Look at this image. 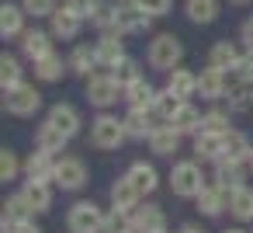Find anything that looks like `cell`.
<instances>
[{
    "mask_svg": "<svg viewBox=\"0 0 253 233\" xmlns=\"http://www.w3.org/2000/svg\"><path fill=\"white\" fill-rule=\"evenodd\" d=\"M232 4H250V0H232Z\"/></svg>",
    "mask_w": 253,
    "mask_h": 233,
    "instance_id": "816d5d0a",
    "label": "cell"
},
{
    "mask_svg": "<svg viewBox=\"0 0 253 233\" xmlns=\"http://www.w3.org/2000/svg\"><path fill=\"white\" fill-rule=\"evenodd\" d=\"M225 205H229V191H225V188H218V184L201 188V195H198V209H201L205 216H218Z\"/></svg>",
    "mask_w": 253,
    "mask_h": 233,
    "instance_id": "d6986e66",
    "label": "cell"
},
{
    "mask_svg": "<svg viewBox=\"0 0 253 233\" xmlns=\"http://www.w3.org/2000/svg\"><path fill=\"white\" fill-rule=\"evenodd\" d=\"M222 146H225V132H194V153L201 160H222Z\"/></svg>",
    "mask_w": 253,
    "mask_h": 233,
    "instance_id": "4fadbf2b",
    "label": "cell"
},
{
    "mask_svg": "<svg viewBox=\"0 0 253 233\" xmlns=\"http://www.w3.org/2000/svg\"><path fill=\"white\" fill-rule=\"evenodd\" d=\"M90 25L101 28V35H104V32H122V28H118V11H115L111 4H104V0H97V7H94V14H90Z\"/></svg>",
    "mask_w": 253,
    "mask_h": 233,
    "instance_id": "836d02e7",
    "label": "cell"
},
{
    "mask_svg": "<svg viewBox=\"0 0 253 233\" xmlns=\"http://www.w3.org/2000/svg\"><path fill=\"white\" fill-rule=\"evenodd\" d=\"M18 84H21V63L4 53V56H0V87L11 91V87H18Z\"/></svg>",
    "mask_w": 253,
    "mask_h": 233,
    "instance_id": "74e56055",
    "label": "cell"
},
{
    "mask_svg": "<svg viewBox=\"0 0 253 233\" xmlns=\"http://www.w3.org/2000/svg\"><path fill=\"white\" fill-rule=\"evenodd\" d=\"M49 21H52V35H56V39H77V35H80V25H84V18H80L77 11H70L66 4L56 7V14H52Z\"/></svg>",
    "mask_w": 253,
    "mask_h": 233,
    "instance_id": "8fae6325",
    "label": "cell"
},
{
    "mask_svg": "<svg viewBox=\"0 0 253 233\" xmlns=\"http://www.w3.org/2000/svg\"><path fill=\"white\" fill-rule=\"evenodd\" d=\"M132 233H167V219L156 205L135 209L132 212Z\"/></svg>",
    "mask_w": 253,
    "mask_h": 233,
    "instance_id": "7c38bea8",
    "label": "cell"
},
{
    "mask_svg": "<svg viewBox=\"0 0 253 233\" xmlns=\"http://www.w3.org/2000/svg\"><path fill=\"white\" fill-rule=\"evenodd\" d=\"M153 129H156V125H153V118H149L146 108H132V112L125 115V132H128V136H139V139H142V136H153Z\"/></svg>",
    "mask_w": 253,
    "mask_h": 233,
    "instance_id": "1f68e13d",
    "label": "cell"
},
{
    "mask_svg": "<svg viewBox=\"0 0 253 233\" xmlns=\"http://www.w3.org/2000/svg\"><path fill=\"white\" fill-rule=\"evenodd\" d=\"M45 122H52L56 129H63L66 136H77V129H80V115H77V108L73 105H56L52 112H49V118Z\"/></svg>",
    "mask_w": 253,
    "mask_h": 233,
    "instance_id": "44dd1931",
    "label": "cell"
},
{
    "mask_svg": "<svg viewBox=\"0 0 253 233\" xmlns=\"http://www.w3.org/2000/svg\"><path fill=\"white\" fill-rule=\"evenodd\" d=\"M25 171H28V177H35V181H49V177H56V164H52V153H49V150H35V153L28 157Z\"/></svg>",
    "mask_w": 253,
    "mask_h": 233,
    "instance_id": "ac0fdd59",
    "label": "cell"
},
{
    "mask_svg": "<svg viewBox=\"0 0 253 233\" xmlns=\"http://www.w3.org/2000/svg\"><path fill=\"white\" fill-rule=\"evenodd\" d=\"M139 4L146 7V14H153V18H163V14L170 11V4H173V0H139Z\"/></svg>",
    "mask_w": 253,
    "mask_h": 233,
    "instance_id": "f6af8a7d",
    "label": "cell"
},
{
    "mask_svg": "<svg viewBox=\"0 0 253 233\" xmlns=\"http://www.w3.org/2000/svg\"><path fill=\"white\" fill-rule=\"evenodd\" d=\"M215 184H218V188H225L229 195H232L236 188H243V171H239V164H232V160H218Z\"/></svg>",
    "mask_w": 253,
    "mask_h": 233,
    "instance_id": "83f0119b",
    "label": "cell"
},
{
    "mask_svg": "<svg viewBox=\"0 0 253 233\" xmlns=\"http://www.w3.org/2000/svg\"><path fill=\"white\" fill-rule=\"evenodd\" d=\"M115 11H118V28H122V32H128V35L146 32V28H149V21H153V14H146V7L139 4V0H122Z\"/></svg>",
    "mask_w": 253,
    "mask_h": 233,
    "instance_id": "8992f818",
    "label": "cell"
},
{
    "mask_svg": "<svg viewBox=\"0 0 253 233\" xmlns=\"http://www.w3.org/2000/svg\"><path fill=\"white\" fill-rule=\"evenodd\" d=\"M104 233H132V219H128V212H111L108 219H104Z\"/></svg>",
    "mask_w": 253,
    "mask_h": 233,
    "instance_id": "60d3db41",
    "label": "cell"
},
{
    "mask_svg": "<svg viewBox=\"0 0 253 233\" xmlns=\"http://www.w3.org/2000/svg\"><path fill=\"white\" fill-rule=\"evenodd\" d=\"M229 212L236 216V219H253V188H236L232 195H229Z\"/></svg>",
    "mask_w": 253,
    "mask_h": 233,
    "instance_id": "d6a6232c",
    "label": "cell"
},
{
    "mask_svg": "<svg viewBox=\"0 0 253 233\" xmlns=\"http://www.w3.org/2000/svg\"><path fill=\"white\" fill-rule=\"evenodd\" d=\"M180 233H201L198 226H180Z\"/></svg>",
    "mask_w": 253,
    "mask_h": 233,
    "instance_id": "f907efd6",
    "label": "cell"
},
{
    "mask_svg": "<svg viewBox=\"0 0 253 233\" xmlns=\"http://www.w3.org/2000/svg\"><path fill=\"white\" fill-rule=\"evenodd\" d=\"M180 59H184V46H180V39L177 35H170V32H163V35H156L153 42H149V66H156V70H177L180 66Z\"/></svg>",
    "mask_w": 253,
    "mask_h": 233,
    "instance_id": "6da1fadb",
    "label": "cell"
},
{
    "mask_svg": "<svg viewBox=\"0 0 253 233\" xmlns=\"http://www.w3.org/2000/svg\"><path fill=\"white\" fill-rule=\"evenodd\" d=\"M201 122H205V115H201L194 105H187V101H184V105H180V112L170 118V125H173L180 136H184V132H201Z\"/></svg>",
    "mask_w": 253,
    "mask_h": 233,
    "instance_id": "7402d4cb",
    "label": "cell"
},
{
    "mask_svg": "<svg viewBox=\"0 0 253 233\" xmlns=\"http://www.w3.org/2000/svg\"><path fill=\"white\" fill-rule=\"evenodd\" d=\"M167 87H170L177 98L187 101V98L198 91V77H194L191 70H180V66H177V70H170V84H167Z\"/></svg>",
    "mask_w": 253,
    "mask_h": 233,
    "instance_id": "4dcf8cb0",
    "label": "cell"
},
{
    "mask_svg": "<svg viewBox=\"0 0 253 233\" xmlns=\"http://www.w3.org/2000/svg\"><path fill=\"white\" fill-rule=\"evenodd\" d=\"M225 94H229V105H232L236 112H243V108H250V105H253V94H250V84H246V80H239V84H236V87H229Z\"/></svg>",
    "mask_w": 253,
    "mask_h": 233,
    "instance_id": "ab89813d",
    "label": "cell"
},
{
    "mask_svg": "<svg viewBox=\"0 0 253 233\" xmlns=\"http://www.w3.org/2000/svg\"><path fill=\"white\" fill-rule=\"evenodd\" d=\"M118 91H122V84H118L111 73H97V77L87 80V101L97 105V108L115 105V101H118Z\"/></svg>",
    "mask_w": 253,
    "mask_h": 233,
    "instance_id": "52a82bcc",
    "label": "cell"
},
{
    "mask_svg": "<svg viewBox=\"0 0 253 233\" xmlns=\"http://www.w3.org/2000/svg\"><path fill=\"white\" fill-rule=\"evenodd\" d=\"M184 11L194 25H211L218 18V0H187Z\"/></svg>",
    "mask_w": 253,
    "mask_h": 233,
    "instance_id": "cb8c5ba5",
    "label": "cell"
},
{
    "mask_svg": "<svg viewBox=\"0 0 253 233\" xmlns=\"http://www.w3.org/2000/svg\"><path fill=\"white\" fill-rule=\"evenodd\" d=\"M180 105H184V98H177L170 87L167 91H156V101H153V112L163 118V122H170L177 112H180Z\"/></svg>",
    "mask_w": 253,
    "mask_h": 233,
    "instance_id": "d590c367",
    "label": "cell"
},
{
    "mask_svg": "<svg viewBox=\"0 0 253 233\" xmlns=\"http://www.w3.org/2000/svg\"><path fill=\"white\" fill-rule=\"evenodd\" d=\"M125 136H128V132H125V122H118V118H111V115H101V118L90 125V143H94L97 150H115Z\"/></svg>",
    "mask_w": 253,
    "mask_h": 233,
    "instance_id": "5b68a950",
    "label": "cell"
},
{
    "mask_svg": "<svg viewBox=\"0 0 253 233\" xmlns=\"http://www.w3.org/2000/svg\"><path fill=\"white\" fill-rule=\"evenodd\" d=\"M250 153H253V146L246 143V136H243V132H225V146H222V160H232V164H243V160H250Z\"/></svg>",
    "mask_w": 253,
    "mask_h": 233,
    "instance_id": "603a6c76",
    "label": "cell"
},
{
    "mask_svg": "<svg viewBox=\"0 0 253 233\" xmlns=\"http://www.w3.org/2000/svg\"><path fill=\"white\" fill-rule=\"evenodd\" d=\"M243 56H239V49L225 39V42H215L211 46V53H208V63L211 66H218V70H236V63H239Z\"/></svg>",
    "mask_w": 253,
    "mask_h": 233,
    "instance_id": "ffe728a7",
    "label": "cell"
},
{
    "mask_svg": "<svg viewBox=\"0 0 253 233\" xmlns=\"http://www.w3.org/2000/svg\"><path fill=\"white\" fill-rule=\"evenodd\" d=\"M66 7H70V11H77V14L87 21V18L94 14V7H97V0H66Z\"/></svg>",
    "mask_w": 253,
    "mask_h": 233,
    "instance_id": "bcb514c9",
    "label": "cell"
},
{
    "mask_svg": "<svg viewBox=\"0 0 253 233\" xmlns=\"http://www.w3.org/2000/svg\"><path fill=\"white\" fill-rule=\"evenodd\" d=\"M225 233H243V230H225Z\"/></svg>",
    "mask_w": 253,
    "mask_h": 233,
    "instance_id": "f5cc1de1",
    "label": "cell"
},
{
    "mask_svg": "<svg viewBox=\"0 0 253 233\" xmlns=\"http://www.w3.org/2000/svg\"><path fill=\"white\" fill-rule=\"evenodd\" d=\"M4 233H42L32 219H25V223H14V226H4Z\"/></svg>",
    "mask_w": 253,
    "mask_h": 233,
    "instance_id": "c3c4849f",
    "label": "cell"
},
{
    "mask_svg": "<svg viewBox=\"0 0 253 233\" xmlns=\"http://www.w3.org/2000/svg\"><path fill=\"white\" fill-rule=\"evenodd\" d=\"M14 174H18V160L11 150H4L0 153V181H14Z\"/></svg>",
    "mask_w": 253,
    "mask_h": 233,
    "instance_id": "ee69618b",
    "label": "cell"
},
{
    "mask_svg": "<svg viewBox=\"0 0 253 233\" xmlns=\"http://www.w3.org/2000/svg\"><path fill=\"white\" fill-rule=\"evenodd\" d=\"M250 167H253V153H250Z\"/></svg>",
    "mask_w": 253,
    "mask_h": 233,
    "instance_id": "db71d44e",
    "label": "cell"
},
{
    "mask_svg": "<svg viewBox=\"0 0 253 233\" xmlns=\"http://www.w3.org/2000/svg\"><path fill=\"white\" fill-rule=\"evenodd\" d=\"M111 77H115V80H118L122 87L135 84V80H139V66H135V59H128V56H125V59H122L118 66H111Z\"/></svg>",
    "mask_w": 253,
    "mask_h": 233,
    "instance_id": "f35d334b",
    "label": "cell"
},
{
    "mask_svg": "<svg viewBox=\"0 0 253 233\" xmlns=\"http://www.w3.org/2000/svg\"><path fill=\"white\" fill-rule=\"evenodd\" d=\"M111 202H115V209L118 212H135V205H139V188L128 181V177H122V181H115L111 184Z\"/></svg>",
    "mask_w": 253,
    "mask_h": 233,
    "instance_id": "e0dca14e",
    "label": "cell"
},
{
    "mask_svg": "<svg viewBox=\"0 0 253 233\" xmlns=\"http://www.w3.org/2000/svg\"><path fill=\"white\" fill-rule=\"evenodd\" d=\"M66 139H70V136H66L63 129H56L52 122H45V125L39 129V136H35V143H39V150H49V153H59Z\"/></svg>",
    "mask_w": 253,
    "mask_h": 233,
    "instance_id": "8d00e7d4",
    "label": "cell"
},
{
    "mask_svg": "<svg viewBox=\"0 0 253 233\" xmlns=\"http://www.w3.org/2000/svg\"><path fill=\"white\" fill-rule=\"evenodd\" d=\"M97 49V63L101 66H118L122 59H125V46H122V32H104L101 35V42L94 46Z\"/></svg>",
    "mask_w": 253,
    "mask_h": 233,
    "instance_id": "9c48e42d",
    "label": "cell"
},
{
    "mask_svg": "<svg viewBox=\"0 0 253 233\" xmlns=\"http://www.w3.org/2000/svg\"><path fill=\"white\" fill-rule=\"evenodd\" d=\"M125 98H128V105H132V108H146V112H153L156 91H153V87H149V84L139 77L135 84H128V87H125Z\"/></svg>",
    "mask_w": 253,
    "mask_h": 233,
    "instance_id": "4316f807",
    "label": "cell"
},
{
    "mask_svg": "<svg viewBox=\"0 0 253 233\" xmlns=\"http://www.w3.org/2000/svg\"><path fill=\"white\" fill-rule=\"evenodd\" d=\"M21 195L32 202V209H35V212H45V209L52 205V191H49V184H45V181H35V177L21 188Z\"/></svg>",
    "mask_w": 253,
    "mask_h": 233,
    "instance_id": "f1b7e54d",
    "label": "cell"
},
{
    "mask_svg": "<svg viewBox=\"0 0 253 233\" xmlns=\"http://www.w3.org/2000/svg\"><path fill=\"white\" fill-rule=\"evenodd\" d=\"M32 202L25 198V195H11L7 198V205H4V226H14V223H25V219H32Z\"/></svg>",
    "mask_w": 253,
    "mask_h": 233,
    "instance_id": "f546056e",
    "label": "cell"
},
{
    "mask_svg": "<svg viewBox=\"0 0 253 233\" xmlns=\"http://www.w3.org/2000/svg\"><path fill=\"white\" fill-rule=\"evenodd\" d=\"M56 181H59L63 188H70V191L84 188V184H87V167H84V160L63 157V160L56 164Z\"/></svg>",
    "mask_w": 253,
    "mask_h": 233,
    "instance_id": "ba28073f",
    "label": "cell"
},
{
    "mask_svg": "<svg viewBox=\"0 0 253 233\" xmlns=\"http://www.w3.org/2000/svg\"><path fill=\"white\" fill-rule=\"evenodd\" d=\"M25 7H18V4H4L0 7V35L4 39H18V35H25Z\"/></svg>",
    "mask_w": 253,
    "mask_h": 233,
    "instance_id": "5bb4252c",
    "label": "cell"
},
{
    "mask_svg": "<svg viewBox=\"0 0 253 233\" xmlns=\"http://www.w3.org/2000/svg\"><path fill=\"white\" fill-rule=\"evenodd\" d=\"M21 7L35 18H52L56 14V0H21Z\"/></svg>",
    "mask_w": 253,
    "mask_h": 233,
    "instance_id": "b9f144b4",
    "label": "cell"
},
{
    "mask_svg": "<svg viewBox=\"0 0 253 233\" xmlns=\"http://www.w3.org/2000/svg\"><path fill=\"white\" fill-rule=\"evenodd\" d=\"M239 39H243V46L253 53V18H250V21H243V28H239Z\"/></svg>",
    "mask_w": 253,
    "mask_h": 233,
    "instance_id": "681fc988",
    "label": "cell"
},
{
    "mask_svg": "<svg viewBox=\"0 0 253 233\" xmlns=\"http://www.w3.org/2000/svg\"><path fill=\"white\" fill-rule=\"evenodd\" d=\"M21 53H25L28 59H42V56H49V53H52L49 32H42V28H28V32L21 35Z\"/></svg>",
    "mask_w": 253,
    "mask_h": 233,
    "instance_id": "9a60e30c",
    "label": "cell"
},
{
    "mask_svg": "<svg viewBox=\"0 0 253 233\" xmlns=\"http://www.w3.org/2000/svg\"><path fill=\"white\" fill-rule=\"evenodd\" d=\"M236 73H239V80H246V84H253V53H246L239 63H236Z\"/></svg>",
    "mask_w": 253,
    "mask_h": 233,
    "instance_id": "7dc6e473",
    "label": "cell"
},
{
    "mask_svg": "<svg viewBox=\"0 0 253 233\" xmlns=\"http://www.w3.org/2000/svg\"><path fill=\"white\" fill-rule=\"evenodd\" d=\"M63 70H70V63H63L59 53H49V56L35 59V77H39V80H59Z\"/></svg>",
    "mask_w": 253,
    "mask_h": 233,
    "instance_id": "484cf974",
    "label": "cell"
},
{
    "mask_svg": "<svg viewBox=\"0 0 253 233\" xmlns=\"http://www.w3.org/2000/svg\"><path fill=\"white\" fill-rule=\"evenodd\" d=\"M177 146H180V132L173 125H156L153 129V136H149V150L153 153L170 157V153H177Z\"/></svg>",
    "mask_w": 253,
    "mask_h": 233,
    "instance_id": "2e32d148",
    "label": "cell"
},
{
    "mask_svg": "<svg viewBox=\"0 0 253 233\" xmlns=\"http://www.w3.org/2000/svg\"><path fill=\"white\" fill-rule=\"evenodd\" d=\"M198 91H201V98H208V101L225 98V91H229V84H225V70H218V66L208 63V70H201V77H198Z\"/></svg>",
    "mask_w": 253,
    "mask_h": 233,
    "instance_id": "30bf717a",
    "label": "cell"
},
{
    "mask_svg": "<svg viewBox=\"0 0 253 233\" xmlns=\"http://www.w3.org/2000/svg\"><path fill=\"white\" fill-rule=\"evenodd\" d=\"M66 63H70L73 73H90L94 66H101V63H97V49H90V46H77Z\"/></svg>",
    "mask_w": 253,
    "mask_h": 233,
    "instance_id": "e575fe53",
    "label": "cell"
},
{
    "mask_svg": "<svg viewBox=\"0 0 253 233\" xmlns=\"http://www.w3.org/2000/svg\"><path fill=\"white\" fill-rule=\"evenodd\" d=\"M39 105H42V94L32 87V84H18V87H11V91H4V108L11 112V115H18V118H28V115H35L39 112Z\"/></svg>",
    "mask_w": 253,
    "mask_h": 233,
    "instance_id": "3957f363",
    "label": "cell"
},
{
    "mask_svg": "<svg viewBox=\"0 0 253 233\" xmlns=\"http://www.w3.org/2000/svg\"><path fill=\"white\" fill-rule=\"evenodd\" d=\"M170 188H173V195H180V198H198L201 195V167L198 164H177L173 171H170Z\"/></svg>",
    "mask_w": 253,
    "mask_h": 233,
    "instance_id": "277c9868",
    "label": "cell"
},
{
    "mask_svg": "<svg viewBox=\"0 0 253 233\" xmlns=\"http://www.w3.org/2000/svg\"><path fill=\"white\" fill-rule=\"evenodd\" d=\"M201 129H208V132H229V115H222V112H208L205 122H201Z\"/></svg>",
    "mask_w": 253,
    "mask_h": 233,
    "instance_id": "7bdbcfd3",
    "label": "cell"
},
{
    "mask_svg": "<svg viewBox=\"0 0 253 233\" xmlns=\"http://www.w3.org/2000/svg\"><path fill=\"white\" fill-rule=\"evenodd\" d=\"M135 188H139V195H149V191H156V167H149V164H132L128 167V174H125Z\"/></svg>",
    "mask_w": 253,
    "mask_h": 233,
    "instance_id": "d4e9b609",
    "label": "cell"
},
{
    "mask_svg": "<svg viewBox=\"0 0 253 233\" xmlns=\"http://www.w3.org/2000/svg\"><path fill=\"white\" fill-rule=\"evenodd\" d=\"M104 212L94 202H77L66 216V230L70 233H104Z\"/></svg>",
    "mask_w": 253,
    "mask_h": 233,
    "instance_id": "7a4b0ae2",
    "label": "cell"
}]
</instances>
